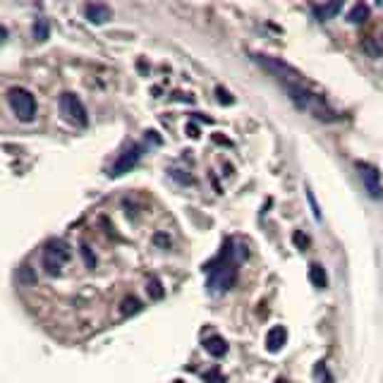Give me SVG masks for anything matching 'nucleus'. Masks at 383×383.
<instances>
[{"label": "nucleus", "mask_w": 383, "mask_h": 383, "mask_svg": "<svg viewBox=\"0 0 383 383\" xmlns=\"http://www.w3.org/2000/svg\"><path fill=\"white\" fill-rule=\"evenodd\" d=\"M235 280H238V266H235V242L225 240L223 250H220V254L211 261V266H208L206 287L213 295H223L235 285Z\"/></svg>", "instance_id": "1"}, {"label": "nucleus", "mask_w": 383, "mask_h": 383, "mask_svg": "<svg viewBox=\"0 0 383 383\" xmlns=\"http://www.w3.org/2000/svg\"><path fill=\"white\" fill-rule=\"evenodd\" d=\"M254 60H257V63L264 67L268 75H273L275 79H278L280 84H285V86H302V84H305V77H302V72L295 70L292 65H287L285 60L264 56V53H257Z\"/></svg>", "instance_id": "2"}, {"label": "nucleus", "mask_w": 383, "mask_h": 383, "mask_svg": "<svg viewBox=\"0 0 383 383\" xmlns=\"http://www.w3.org/2000/svg\"><path fill=\"white\" fill-rule=\"evenodd\" d=\"M8 103L12 113L17 116V120L22 123H31L36 118V98L29 89H22V86H12L8 91Z\"/></svg>", "instance_id": "3"}, {"label": "nucleus", "mask_w": 383, "mask_h": 383, "mask_svg": "<svg viewBox=\"0 0 383 383\" xmlns=\"http://www.w3.org/2000/svg\"><path fill=\"white\" fill-rule=\"evenodd\" d=\"M70 259V247L65 245L63 240H51L48 245L44 247V257H41V266L48 275H58L63 271V266Z\"/></svg>", "instance_id": "4"}, {"label": "nucleus", "mask_w": 383, "mask_h": 383, "mask_svg": "<svg viewBox=\"0 0 383 383\" xmlns=\"http://www.w3.org/2000/svg\"><path fill=\"white\" fill-rule=\"evenodd\" d=\"M58 103H60V113H63V118L70 125H75V127H86V125H89V116H86V108H84L82 101H79L77 93H72V91L60 93Z\"/></svg>", "instance_id": "5"}, {"label": "nucleus", "mask_w": 383, "mask_h": 383, "mask_svg": "<svg viewBox=\"0 0 383 383\" xmlns=\"http://www.w3.org/2000/svg\"><path fill=\"white\" fill-rule=\"evenodd\" d=\"M357 173L362 178V185H364V190L369 192V197H372L374 201L383 199V185H381V173L379 168L372 165V163H357Z\"/></svg>", "instance_id": "6"}, {"label": "nucleus", "mask_w": 383, "mask_h": 383, "mask_svg": "<svg viewBox=\"0 0 383 383\" xmlns=\"http://www.w3.org/2000/svg\"><path fill=\"white\" fill-rule=\"evenodd\" d=\"M139 158H142V146H139V144L127 146V149L118 156L116 163H113L111 178H120V175H125V173H130L132 168L139 163Z\"/></svg>", "instance_id": "7"}, {"label": "nucleus", "mask_w": 383, "mask_h": 383, "mask_svg": "<svg viewBox=\"0 0 383 383\" xmlns=\"http://www.w3.org/2000/svg\"><path fill=\"white\" fill-rule=\"evenodd\" d=\"M201 345H204V350L211 354V357H225L228 354V340L223 338V335H218V333H213V335H206L204 340H201Z\"/></svg>", "instance_id": "8"}, {"label": "nucleus", "mask_w": 383, "mask_h": 383, "mask_svg": "<svg viewBox=\"0 0 383 383\" xmlns=\"http://www.w3.org/2000/svg\"><path fill=\"white\" fill-rule=\"evenodd\" d=\"M287 342V328L285 326H273L266 335V350L268 352H280Z\"/></svg>", "instance_id": "9"}, {"label": "nucleus", "mask_w": 383, "mask_h": 383, "mask_svg": "<svg viewBox=\"0 0 383 383\" xmlns=\"http://www.w3.org/2000/svg\"><path fill=\"white\" fill-rule=\"evenodd\" d=\"M84 15L89 22L93 24H103V22H108V19L113 17V12L108 5H103V3H91V5H86V10H84Z\"/></svg>", "instance_id": "10"}, {"label": "nucleus", "mask_w": 383, "mask_h": 383, "mask_svg": "<svg viewBox=\"0 0 383 383\" xmlns=\"http://www.w3.org/2000/svg\"><path fill=\"white\" fill-rule=\"evenodd\" d=\"M309 280H312L314 287H319V290H324L328 285V275H326V268L321 264H312L309 266Z\"/></svg>", "instance_id": "11"}, {"label": "nucleus", "mask_w": 383, "mask_h": 383, "mask_svg": "<svg viewBox=\"0 0 383 383\" xmlns=\"http://www.w3.org/2000/svg\"><path fill=\"white\" fill-rule=\"evenodd\" d=\"M312 376H314V381H317V383H335L333 376H331V369H326V362L324 359H319L317 364H314Z\"/></svg>", "instance_id": "12"}, {"label": "nucleus", "mask_w": 383, "mask_h": 383, "mask_svg": "<svg viewBox=\"0 0 383 383\" xmlns=\"http://www.w3.org/2000/svg\"><path fill=\"white\" fill-rule=\"evenodd\" d=\"M120 312H123V317H132V314L142 312V302L134 297V295H127V297L120 302Z\"/></svg>", "instance_id": "13"}, {"label": "nucleus", "mask_w": 383, "mask_h": 383, "mask_svg": "<svg viewBox=\"0 0 383 383\" xmlns=\"http://www.w3.org/2000/svg\"><path fill=\"white\" fill-rule=\"evenodd\" d=\"M342 5H345V0H331V3H328L326 8H317V15H319L321 19H328V17L338 15Z\"/></svg>", "instance_id": "14"}, {"label": "nucleus", "mask_w": 383, "mask_h": 383, "mask_svg": "<svg viewBox=\"0 0 383 383\" xmlns=\"http://www.w3.org/2000/svg\"><path fill=\"white\" fill-rule=\"evenodd\" d=\"M347 19H350V22H354V24H362L364 19H369V8H367L364 3H357V5H354V8L350 10Z\"/></svg>", "instance_id": "15"}, {"label": "nucleus", "mask_w": 383, "mask_h": 383, "mask_svg": "<svg viewBox=\"0 0 383 383\" xmlns=\"http://www.w3.org/2000/svg\"><path fill=\"white\" fill-rule=\"evenodd\" d=\"M34 36H36V41H46L48 39V22L44 17H39L36 24H34Z\"/></svg>", "instance_id": "16"}, {"label": "nucleus", "mask_w": 383, "mask_h": 383, "mask_svg": "<svg viewBox=\"0 0 383 383\" xmlns=\"http://www.w3.org/2000/svg\"><path fill=\"white\" fill-rule=\"evenodd\" d=\"M146 290H149L151 300H160V297H163V285H160L158 278H149V283H146Z\"/></svg>", "instance_id": "17"}, {"label": "nucleus", "mask_w": 383, "mask_h": 383, "mask_svg": "<svg viewBox=\"0 0 383 383\" xmlns=\"http://www.w3.org/2000/svg\"><path fill=\"white\" fill-rule=\"evenodd\" d=\"M305 192H307V201H309V206H312V211H314V218L317 220H321L324 216H321V206H319V201H317V197H314V192H312V187H305Z\"/></svg>", "instance_id": "18"}, {"label": "nucleus", "mask_w": 383, "mask_h": 383, "mask_svg": "<svg viewBox=\"0 0 383 383\" xmlns=\"http://www.w3.org/2000/svg\"><path fill=\"white\" fill-rule=\"evenodd\" d=\"M79 250H82V259H84L86 268H93V266H96V257H93L91 247L86 245V242H82V247H79Z\"/></svg>", "instance_id": "19"}, {"label": "nucleus", "mask_w": 383, "mask_h": 383, "mask_svg": "<svg viewBox=\"0 0 383 383\" xmlns=\"http://www.w3.org/2000/svg\"><path fill=\"white\" fill-rule=\"evenodd\" d=\"M204 381L206 383H225V376L220 369H208V372H204Z\"/></svg>", "instance_id": "20"}, {"label": "nucleus", "mask_w": 383, "mask_h": 383, "mask_svg": "<svg viewBox=\"0 0 383 383\" xmlns=\"http://www.w3.org/2000/svg\"><path fill=\"white\" fill-rule=\"evenodd\" d=\"M292 242H295V247H297V250H309V245H312V240L307 238L305 233H292Z\"/></svg>", "instance_id": "21"}, {"label": "nucleus", "mask_w": 383, "mask_h": 383, "mask_svg": "<svg viewBox=\"0 0 383 383\" xmlns=\"http://www.w3.org/2000/svg\"><path fill=\"white\" fill-rule=\"evenodd\" d=\"M364 51H367L372 58H381V46L376 44L374 39H369V41H364Z\"/></svg>", "instance_id": "22"}, {"label": "nucleus", "mask_w": 383, "mask_h": 383, "mask_svg": "<svg viewBox=\"0 0 383 383\" xmlns=\"http://www.w3.org/2000/svg\"><path fill=\"white\" fill-rule=\"evenodd\" d=\"M216 93H218V98H220V103H223V106H230L233 103V96H230V93H228L225 89H223V86H218V89H216Z\"/></svg>", "instance_id": "23"}, {"label": "nucleus", "mask_w": 383, "mask_h": 383, "mask_svg": "<svg viewBox=\"0 0 383 383\" xmlns=\"http://www.w3.org/2000/svg\"><path fill=\"white\" fill-rule=\"evenodd\" d=\"M170 175H175V180H180L183 185H194V180L190 175H185V173H180V170H170Z\"/></svg>", "instance_id": "24"}, {"label": "nucleus", "mask_w": 383, "mask_h": 383, "mask_svg": "<svg viewBox=\"0 0 383 383\" xmlns=\"http://www.w3.org/2000/svg\"><path fill=\"white\" fill-rule=\"evenodd\" d=\"M153 245H160V247H168L170 245V240L165 238L163 233H156V238H153Z\"/></svg>", "instance_id": "25"}, {"label": "nucleus", "mask_w": 383, "mask_h": 383, "mask_svg": "<svg viewBox=\"0 0 383 383\" xmlns=\"http://www.w3.org/2000/svg\"><path fill=\"white\" fill-rule=\"evenodd\" d=\"M187 134H190L192 139H199V127L194 123H190V125H187Z\"/></svg>", "instance_id": "26"}, {"label": "nucleus", "mask_w": 383, "mask_h": 383, "mask_svg": "<svg viewBox=\"0 0 383 383\" xmlns=\"http://www.w3.org/2000/svg\"><path fill=\"white\" fill-rule=\"evenodd\" d=\"M5 36H8V31H5V29H0V41H3Z\"/></svg>", "instance_id": "27"}, {"label": "nucleus", "mask_w": 383, "mask_h": 383, "mask_svg": "<svg viewBox=\"0 0 383 383\" xmlns=\"http://www.w3.org/2000/svg\"><path fill=\"white\" fill-rule=\"evenodd\" d=\"M273 383H285V381H283V379H278V381H273Z\"/></svg>", "instance_id": "28"}, {"label": "nucleus", "mask_w": 383, "mask_h": 383, "mask_svg": "<svg viewBox=\"0 0 383 383\" xmlns=\"http://www.w3.org/2000/svg\"><path fill=\"white\" fill-rule=\"evenodd\" d=\"M376 3H379V5H383V0H376Z\"/></svg>", "instance_id": "29"}, {"label": "nucleus", "mask_w": 383, "mask_h": 383, "mask_svg": "<svg viewBox=\"0 0 383 383\" xmlns=\"http://www.w3.org/2000/svg\"><path fill=\"white\" fill-rule=\"evenodd\" d=\"M175 383H183V381H175Z\"/></svg>", "instance_id": "30"}]
</instances>
